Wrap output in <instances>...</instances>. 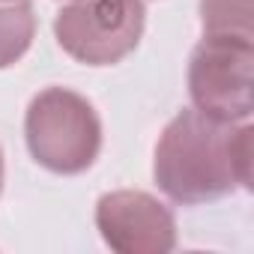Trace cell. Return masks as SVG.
<instances>
[{
	"label": "cell",
	"instance_id": "obj_7",
	"mask_svg": "<svg viewBox=\"0 0 254 254\" xmlns=\"http://www.w3.org/2000/svg\"><path fill=\"white\" fill-rule=\"evenodd\" d=\"M254 0H200V21L203 33H251Z\"/></svg>",
	"mask_w": 254,
	"mask_h": 254
},
{
	"label": "cell",
	"instance_id": "obj_8",
	"mask_svg": "<svg viewBox=\"0 0 254 254\" xmlns=\"http://www.w3.org/2000/svg\"><path fill=\"white\" fill-rule=\"evenodd\" d=\"M0 189H3V153H0Z\"/></svg>",
	"mask_w": 254,
	"mask_h": 254
},
{
	"label": "cell",
	"instance_id": "obj_4",
	"mask_svg": "<svg viewBox=\"0 0 254 254\" xmlns=\"http://www.w3.org/2000/svg\"><path fill=\"white\" fill-rule=\"evenodd\" d=\"M144 33L141 0H75L54 18L60 48L87 66H111L129 57Z\"/></svg>",
	"mask_w": 254,
	"mask_h": 254
},
{
	"label": "cell",
	"instance_id": "obj_5",
	"mask_svg": "<svg viewBox=\"0 0 254 254\" xmlns=\"http://www.w3.org/2000/svg\"><path fill=\"white\" fill-rule=\"evenodd\" d=\"M96 227L120 254H168L177 245L174 212L147 191H108L96 203Z\"/></svg>",
	"mask_w": 254,
	"mask_h": 254
},
{
	"label": "cell",
	"instance_id": "obj_6",
	"mask_svg": "<svg viewBox=\"0 0 254 254\" xmlns=\"http://www.w3.org/2000/svg\"><path fill=\"white\" fill-rule=\"evenodd\" d=\"M36 33L30 0H0V69L24 57Z\"/></svg>",
	"mask_w": 254,
	"mask_h": 254
},
{
	"label": "cell",
	"instance_id": "obj_1",
	"mask_svg": "<svg viewBox=\"0 0 254 254\" xmlns=\"http://www.w3.org/2000/svg\"><path fill=\"white\" fill-rule=\"evenodd\" d=\"M251 135L248 123H221L197 108L180 111L156 144L159 189L183 206L251 189Z\"/></svg>",
	"mask_w": 254,
	"mask_h": 254
},
{
	"label": "cell",
	"instance_id": "obj_2",
	"mask_svg": "<svg viewBox=\"0 0 254 254\" xmlns=\"http://www.w3.org/2000/svg\"><path fill=\"white\" fill-rule=\"evenodd\" d=\"M30 156L51 174H84L102 150V123L96 108L66 87L42 90L24 120Z\"/></svg>",
	"mask_w": 254,
	"mask_h": 254
},
{
	"label": "cell",
	"instance_id": "obj_3",
	"mask_svg": "<svg viewBox=\"0 0 254 254\" xmlns=\"http://www.w3.org/2000/svg\"><path fill=\"white\" fill-rule=\"evenodd\" d=\"M254 45L239 33H203L189 63V93L200 114L221 123H248Z\"/></svg>",
	"mask_w": 254,
	"mask_h": 254
}]
</instances>
